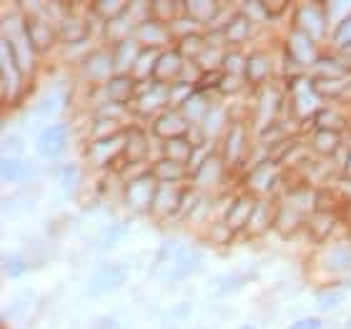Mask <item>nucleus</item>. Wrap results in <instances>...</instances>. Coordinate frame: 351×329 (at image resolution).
I'll use <instances>...</instances> for the list:
<instances>
[{"mask_svg": "<svg viewBox=\"0 0 351 329\" xmlns=\"http://www.w3.org/2000/svg\"><path fill=\"white\" fill-rule=\"evenodd\" d=\"M68 146V128L63 124L48 126L40 136H38V151L45 159H58Z\"/></svg>", "mask_w": 351, "mask_h": 329, "instance_id": "nucleus-1", "label": "nucleus"}, {"mask_svg": "<svg viewBox=\"0 0 351 329\" xmlns=\"http://www.w3.org/2000/svg\"><path fill=\"white\" fill-rule=\"evenodd\" d=\"M123 282H125V271L121 269V266H103V269L95 271V277L90 279L88 292L95 294V297H101V294L116 292L118 286H123Z\"/></svg>", "mask_w": 351, "mask_h": 329, "instance_id": "nucleus-2", "label": "nucleus"}, {"mask_svg": "<svg viewBox=\"0 0 351 329\" xmlns=\"http://www.w3.org/2000/svg\"><path fill=\"white\" fill-rule=\"evenodd\" d=\"M156 179H151V176H141V179H136V181L128 186V201H131L133 206H148L154 204V196H156Z\"/></svg>", "mask_w": 351, "mask_h": 329, "instance_id": "nucleus-3", "label": "nucleus"}, {"mask_svg": "<svg viewBox=\"0 0 351 329\" xmlns=\"http://www.w3.org/2000/svg\"><path fill=\"white\" fill-rule=\"evenodd\" d=\"M118 148H125V139L123 136H106V139H95L90 144V159L98 163L108 161L116 156Z\"/></svg>", "mask_w": 351, "mask_h": 329, "instance_id": "nucleus-4", "label": "nucleus"}, {"mask_svg": "<svg viewBox=\"0 0 351 329\" xmlns=\"http://www.w3.org/2000/svg\"><path fill=\"white\" fill-rule=\"evenodd\" d=\"M18 83H21V71H18V63H15L8 43L3 41V93L10 95L18 88Z\"/></svg>", "mask_w": 351, "mask_h": 329, "instance_id": "nucleus-5", "label": "nucleus"}, {"mask_svg": "<svg viewBox=\"0 0 351 329\" xmlns=\"http://www.w3.org/2000/svg\"><path fill=\"white\" fill-rule=\"evenodd\" d=\"M113 66H116V60H110L106 53H93V56H88L83 71H86V76L90 81H103V78L110 76Z\"/></svg>", "mask_w": 351, "mask_h": 329, "instance_id": "nucleus-6", "label": "nucleus"}, {"mask_svg": "<svg viewBox=\"0 0 351 329\" xmlns=\"http://www.w3.org/2000/svg\"><path fill=\"white\" fill-rule=\"evenodd\" d=\"M154 131L158 133V136H163V139H166V141L178 139V136H181V133L186 131V124H183V116H178V113H163L161 118H156Z\"/></svg>", "mask_w": 351, "mask_h": 329, "instance_id": "nucleus-7", "label": "nucleus"}, {"mask_svg": "<svg viewBox=\"0 0 351 329\" xmlns=\"http://www.w3.org/2000/svg\"><path fill=\"white\" fill-rule=\"evenodd\" d=\"M30 171H33V166H30L25 159H21V156H5V159H3V179H5L8 183L28 179Z\"/></svg>", "mask_w": 351, "mask_h": 329, "instance_id": "nucleus-8", "label": "nucleus"}, {"mask_svg": "<svg viewBox=\"0 0 351 329\" xmlns=\"http://www.w3.org/2000/svg\"><path fill=\"white\" fill-rule=\"evenodd\" d=\"M178 73H181V53L169 51L156 60L154 76L158 78V81H169V78H176Z\"/></svg>", "mask_w": 351, "mask_h": 329, "instance_id": "nucleus-9", "label": "nucleus"}, {"mask_svg": "<svg viewBox=\"0 0 351 329\" xmlns=\"http://www.w3.org/2000/svg\"><path fill=\"white\" fill-rule=\"evenodd\" d=\"M254 209H256V204L254 201H249V198H239L234 204V209L228 212V229L234 227H243V224H251V216H254Z\"/></svg>", "mask_w": 351, "mask_h": 329, "instance_id": "nucleus-10", "label": "nucleus"}, {"mask_svg": "<svg viewBox=\"0 0 351 329\" xmlns=\"http://www.w3.org/2000/svg\"><path fill=\"white\" fill-rule=\"evenodd\" d=\"M178 194H176L173 189H171L169 183H161L158 189H156V196H154V209H158L161 214H171V212H176L178 209Z\"/></svg>", "mask_w": 351, "mask_h": 329, "instance_id": "nucleus-11", "label": "nucleus"}, {"mask_svg": "<svg viewBox=\"0 0 351 329\" xmlns=\"http://www.w3.org/2000/svg\"><path fill=\"white\" fill-rule=\"evenodd\" d=\"M198 264H201V254H198V251H189V254L181 256V259H178V262L171 266L166 277H169L171 282H178V279L189 277L193 269H198Z\"/></svg>", "mask_w": 351, "mask_h": 329, "instance_id": "nucleus-12", "label": "nucleus"}, {"mask_svg": "<svg viewBox=\"0 0 351 329\" xmlns=\"http://www.w3.org/2000/svg\"><path fill=\"white\" fill-rule=\"evenodd\" d=\"M25 33H28V38H30V45H33V48H40V51H45L53 41V30L40 21L28 23V25H25Z\"/></svg>", "mask_w": 351, "mask_h": 329, "instance_id": "nucleus-13", "label": "nucleus"}, {"mask_svg": "<svg viewBox=\"0 0 351 329\" xmlns=\"http://www.w3.org/2000/svg\"><path fill=\"white\" fill-rule=\"evenodd\" d=\"M291 48H293V56L299 60H304V63L314 60V38L308 36V33H293Z\"/></svg>", "mask_w": 351, "mask_h": 329, "instance_id": "nucleus-14", "label": "nucleus"}, {"mask_svg": "<svg viewBox=\"0 0 351 329\" xmlns=\"http://www.w3.org/2000/svg\"><path fill=\"white\" fill-rule=\"evenodd\" d=\"M133 88H136V83H133L128 76H116V78H110V83H108V95L113 101H125V98H131Z\"/></svg>", "mask_w": 351, "mask_h": 329, "instance_id": "nucleus-15", "label": "nucleus"}, {"mask_svg": "<svg viewBox=\"0 0 351 329\" xmlns=\"http://www.w3.org/2000/svg\"><path fill=\"white\" fill-rule=\"evenodd\" d=\"M326 266H329L331 271L351 269V249L337 247L334 251H329V256H326Z\"/></svg>", "mask_w": 351, "mask_h": 329, "instance_id": "nucleus-16", "label": "nucleus"}, {"mask_svg": "<svg viewBox=\"0 0 351 329\" xmlns=\"http://www.w3.org/2000/svg\"><path fill=\"white\" fill-rule=\"evenodd\" d=\"M166 154H169L171 161H186V159H191V144L183 136L171 139L166 141Z\"/></svg>", "mask_w": 351, "mask_h": 329, "instance_id": "nucleus-17", "label": "nucleus"}, {"mask_svg": "<svg viewBox=\"0 0 351 329\" xmlns=\"http://www.w3.org/2000/svg\"><path fill=\"white\" fill-rule=\"evenodd\" d=\"M249 30H251V23L246 15H236L234 21L226 25V38L228 41H243V38L249 36Z\"/></svg>", "mask_w": 351, "mask_h": 329, "instance_id": "nucleus-18", "label": "nucleus"}, {"mask_svg": "<svg viewBox=\"0 0 351 329\" xmlns=\"http://www.w3.org/2000/svg\"><path fill=\"white\" fill-rule=\"evenodd\" d=\"M154 174H156V179H161V183H173V181H178L181 168H178L176 161H171V159H163V161L154 168Z\"/></svg>", "mask_w": 351, "mask_h": 329, "instance_id": "nucleus-19", "label": "nucleus"}, {"mask_svg": "<svg viewBox=\"0 0 351 329\" xmlns=\"http://www.w3.org/2000/svg\"><path fill=\"white\" fill-rule=\"evenodd\" d=\"M156 60L158 58H154V48H148V51H143V56H141L136 63H133V73L138 76V78H143V76H154V71H156Z\"/></svg>", "mask_w": 351, "mask_h": 329, "instance_id": "nucleus-20", "label": "nucleus"}, {"mask_svg": "<svg viewBox=\"0 0 351 329\" xmlns=\"http://www.w3.org/2000/svg\"><path fill=\"white\" fill-rule=\"evenodd\" d=\"M246 73L251 76V81H263L269 76V60L263 58V56H254L246 63Z\"/></svg>", "mask_w": 351, "mask_h": 329, "instance_id": "nucleus-21", "label": "nucleus"}, {"mask_svg": "<svg viewBox=\"0 0 351 329\" xmlns=\"http://www.w3.org/2000/svg\"><path fill=\"white\" fill-rule=\"evenodd\" d=\"M118 56H116V66H121V68H125L128 66V60H133V63H136V53H138V48H136V43H133V41H121V43H118Z\"/></svg>", "mask_w": 351, "mask_h": 329, "instance_id": "nucleus-22", "label": "nucleus"}, {"mask_svg": "<svg viewBox=\"0 0 351 329\" xmlns=\"http://www.w3.org/2000/svg\"><path fill=\"white\" fill-rule=\"evenodd\" d=\"M316 146L322 148L324 154L331 151V148H337L339 146V133L331 131V128H322V131H319V141H316Z\"/></svg>", "mask_w": 351, "mask_h": 329, "instance_id": "nucleus-23", "label": "nucleus"}, {"mask_svg": "<svg viewBox=\"0 0 351 329\" xmlns=\"http://www.w3.org/2000/svg\"><path fill=\"white\" fill-rule=\"evenodd\" d=\"M5 274L10 279L21 277V274H25V262H23L21 256H5Z\"/></svg>", "mask_w": 351, "mask_h": 329, "instance_id": "nucleus-24", "label": "nucleus"}, {"mask_svg": "<svg viewBox=\"0 0 351 329\" xmlns=\"http://www.w3.org/2000/svg\"><path fill=\"white\" fill-rule=\"evenodd\" d=\"M83 36H86V30H83V25H73V21H68L63 28H60V38L63 41H83Z\"/></svg>", "mask_w": 351, "mask_h": 329, "instance_id": "nucleus-25", "label": "nucleus"}, {"mask_svg": "<svg viewBox=\"0 0 351 329\" xmlns=\"http://www.w3.org/2000/svg\"><path fill=\"white\" fill-rule=\"evenodd\" d=\"M95 10H101L106 21H116V15L121 13V10H125V5L123 3H98ZM118 18H121V15H118Z\"/></svg>", "mask_w": 351, "mask_h": 329, "instance_id": "nucleus-26", "label": "nucleus"}, {"mask_svg": "<svg viewBox=\"0 0 351 329\" xmlns=\"http://www.w3.org/2000/svg\"><path fill=\"white\" fill-rule=\"evenodd\" d=\"M337 41H339V43H344V45H349V43H351V15H349V18H344L341 23H339V28H337Z\"/></svg>", "mask_w": 351, "mask_h": 329, "instance_id": "nucleus-27", "label": "nucleus"}, {"mask_svg": "<svg viewBox=\"0 0 351 329\" xmlns=\"http://www.w3.org/2000/svg\"><path fill=\"white\" fill-rule=\"evenodd\" d=\"M341 304V292H329V294H324L322 302H319V309L322 312H326V309H334Z\"/></svg>", "mask_w": 351, "mask_h": 329, "instance_id": "nucleus-28", "label": "nucleus"}, {"mask_svg": "<svg viewBox=\"0 0 351 329\" xmlns=\"http://www.w3.org/2000/svg\"><path fill=\"white\" fill-rule=\"evenodd\" d=\"M289 329H322V319H316V317H306V319L293 322Z\"/></svg>", "mask_w": 351, "mask_h": 329, "instance_id": "nucleus-29", "label": "nucleus"}, {"mask_svg": "<svg viewBox=\"0 0 351 329\" xmlns=\"http://www.w3.org/2000/svg\"><path fill=\"white\" fill-rule=\"evenodd\" d=\"M186 10H191V13H206V18H208V13H213L216 8H213L211 3H189Z\"/></svg>", "mask_w": 351, "mask_h": 329, "instance_id": "nucleus-30", "label": "nucleus"}, {"mask_svg": "<svg viewBox=\"0 0 351 329\" xmlns=\"http://www.w3.org/2000/svg\"><path fill=\"white\" fill-rule=\"evenodd\" d=\"M75 176H78V168H75V166H68L66 171H63V186H71Z\"/></svg>", "mask_w": 351, "mask_h": 329, "instance_id": "nucleus-31", "label": "nucleus"}, {"mask_svg": "<svg viewBox=\"0 0 351 329\" xmlns=\"http://www.w3.org/2000/svg\"><path fill=\"white\" fill-rule=\"evenodd\" d=\"M123 231H125V227H123V224H121V227H113V229H110V231H108V239H106V244H113V242H118V236H121V234H123Z\"/></svg>", "mask_w": 351, "mask_h": 329, "instance_id": "nucleus-32", "label": "nucleus"}, {"mask_svg": "<svg viewBox=\"0 0 351 329\" xmlns=\"http://www.w3.org/2000/svg\"><path fill=\"white\" fill-rule=\"evenodd\" d=\"M239 329H254V327H249V324H243V327H239Z\"/></svg>", "mask_w": 351, "mask_h": 329, "instance_id": "nucleus-33", "label": "nucleus"}, {"mask_svg": "<svg viewBox=\"0 0 351 329\" xmlns=\"http://www.w3.org/2000/svg\"><path fill=\"white\" fill-rule=\"evenodd\" d=\"M349 286H351V282H349Z\"/></svg>", "mask_w": 351, "mask_h": 329, "instance_id": "nucleus-34", "label": "nucleus"}]
</instances>
